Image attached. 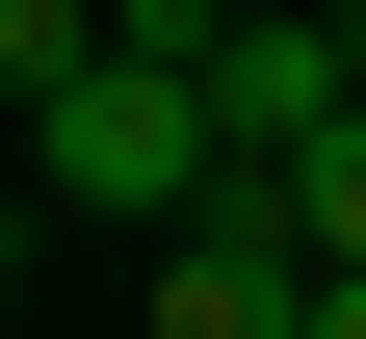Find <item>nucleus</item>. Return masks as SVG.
<instances>
[{"label":"nucleus","mask_w":366,"mask_h":339,"mask_svg":"<svg viewBox=\"0 0 366 339\" xmlns=\"http://www.w3.org/2000/svg\"><path fill=\"white\" fill-rule=\"evenodd\" d=\"M26 183H53V209H131V235H209L236 209V131H209L183 53H105L79 105H26Z\"/></svg>","instance_id":"f257e3e1"},{"label":"nucleus","mask_w":366,"mask_h":339,"mask_svg":"<svg viewBox=\"0 0 366 339\" xmlns=\"http://www.w3.org/2000/svg\"><path fill=\"white\" fill-rule=\"evenodd\" d=\"M262 209H288V235H314V287H366V131H314V157H288V183H262Z\"/></svg>","instance_id":"7ed1b4c3"},{"label":"nucleus","mask_w":366,"mask_h":339,"mask_svg":"<svg viewBox=\"0 0 366 339\" xmlns=\"http://www.w3.org/2000/svg\"><path fill=\"white\" fill-rule=\"evenodd\" d=\"M314 339H366V287H314Z\"/></svg>","instance_id":"20e7f679"},{"label":"nucleus","mask_w":366,"mask_h":339,"mask_svg":"<svg viewBox=\"0 0 366 339\" xmlns=\"http://www.w3.org/2000/svg\"><path fill=\"white\" fill-rule=\"evenodd\" d=\"M209 131H236V183H288L314 131H366V53H340V0H236V53H209Z\"/></svg>","instance_id":"f03ea898"},{"label":"nucleus","mask_w":366,"mask_h":339,"mask_svg":"<svg viewBox=\"0 0 366 339\" xmlns=\"http://www.w3.org/2000/svg\"><path fill=\"white\" fill-rule=\"evenodd\" d=\"M340 53H366V0H340Z\"/></svg>","instance_id":"39448f33"}]
</instances>
